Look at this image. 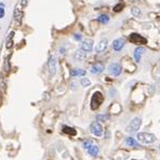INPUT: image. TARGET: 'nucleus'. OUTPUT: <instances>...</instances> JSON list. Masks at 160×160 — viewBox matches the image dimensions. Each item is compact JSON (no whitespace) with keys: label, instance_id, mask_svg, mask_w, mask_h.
<instances>
[{"label":"nucleus","instance_id":"obj_1","mask_svg":"<svg viewBox=\"0 0 160 160\" xmlns=\"http://www.w3.org/2000/svg\"><path fill=\"white\" fill-rule=\"evenodd\" d=\"M137 139L143 144H153L156 141V137L151 133L141 132V133H137Z\"/></svg>","mask_w":160,"mask_h":160},{"label":"nucleus","instance_id":"obj_2","mask_svg":"<svg viewBox=\"0 0 160 160\" xmlns=\"http://www.w3.org/2000/svg\"><path fill=\"white\" fill-rule=\"evenodd\" d=\"M103 101H104V98H103V95H102V93L96 91L94 94L92 95L91 104H90V105H91V108L93 110L98 109V107H100V105L103 103Z\"/></svg>","mask_w":160,"mask_h":160},{"label":"nucleus","instance_id":"obj_3","mask_svg":"<svg viewBox=\"0 0 160 160\" xmlns=\"http://www.w3.org/2000/svg\"><path fill=\"white\" fill-rule=\"evenodd\" d=\"M141 123H142V119L139 118V117L134 118L133 120H131V122L127 127V131L128 132H130V133L137 132V131L139 129V127H141Z\"/></svg>","mask_w":160,"mask_h":160},{"label":"nucleus","instance_id":"obj_4","mask_svg":"<svg viewBox=\"0 0 160 160\" xmlns=\"http://www.w3.org/2000/svg\"><path fill=\"white\" fill-rule=\"evenodd\" d=\"M90 131H91V133L93 134V135H95V137H102L104 132L102 125L98 121L91 123V126H90Z\"/></svg>","mask_w":160,"mask_h":160},{"label":"nucleus","instance_id":"obj_5","mask_svg":"<svg viewBox=\"0 0 160 160\" xmlns=\"http://www.w3.org/2000/svg\"><path fill=\"white\" fill-rule=\"evenodd\" d=\"M129 39H130V41L132 43H135V45H145V43H147V40L141 35H139V34H131Z\"/></svg>","mask_w":160,"mask_h":160},{"label":"nucleus","instance_id":"obj_6","mask_svg":"<svg viewBox=\"0 0 160 160\" xmlns=\"http://www.w3.org/2000/svg\"><path fill=\"white\" fill-rule=\"evenodd\" d=\"M108 70H109V73L113 76H119V75L121 74L122 71V67L120 64H117V63H114V64H112V65L109 66V68H108Z\"/></svg>","mask_w":160,"mask_h":160},{"label":"nucleus","instance_id":"obj_7","mask_svg":"<svg viewBox=\"0 0 160 160\" xmlns=\"http://www.w3.org/2000/svg\"><path fill=\"white\" fill-rule=\"evenodd\" d=\"M93 49V40L92 39H86L81 43V50L84 52H90Z\"/></svg>","mask_w":160,"mask_h":160},{"label":"nucleus","instance_id":"obj_8","mask_svg":"<svg viewBox=\"0 0 160 160\" xmlns=\"http://www.w3.org/2000/svg\"><path fill=\"white\" fill-rule=\"evenodd\" d=\"M48 66H49V71H50L51 75H54L57 73V59L54 57H51L49 59V62H48Z\"/></svg>","mask_w":160,"mask_h":160},{"label":"nucleus","instance_id":"obj_9","mask_svg":"<svg viewBox=\"0 0 160 160\" xmlns=\"http://www.w3.org/2000/svg\"><path fill=\"white\" fill-rule=\"evenodd\" d=\"M125 43H126V40L123 38H119V39H116L115 41L113 42V48L115 51H121L122 48L125 47Z\"/></svg>","mask_w":160,"mask_h":160},{"label":"nucleus","instance_id":"obj_10","mask_svg":"<svg viewBox=\"0 0 160 160\" xmlns=\"http://www.w3.org/2000/svg\"><path fill=\"white\" fill-rule=\"evenodd\" d=\"M107 46H108V41H107L106 39H102L101 41L96 45V47H95V51L98 53H102V52H104V51L106 50Z\"/></svg>","mask_w":160,"mask_h":160},{"label":"nucleus","instance_id":"obj_11","mask_svg":"<svg viewBox=\"0 0 160 160\" xmlns=\"http://www.w3.org/2000/svg\"><path fill=\"white\" fill-rule=\"evenodd\" d=\"M74 57H75V59H77V61H83V59H86V57H87V52H84V51H82L81 49H80V50L75 52Z\"/></svg>","mask_w":160,"mask_h":160},{"label":"nucleus","instance_id":"obj_12","mask_svg":"<svg viewBox=\"0 0 160 160\" xmlns=\"http://www.w3.org/2000/svg\"><path fill=\"white\" fill-rule=\"evenodd\" d=\"M144 52H145V49L142 47L135 49V51H134V59H135V61H137V63L141 61V57H142V54L144 53Z\"/></svg>","mask_w":160,"mask_h":160},{"label":"nucleus","instance_id":"obj_13","mask_svg":"<svg viewBox=\"0 0 160 160\" xmlns=\"http://www.w3.org/2000/svg\"><path fill=\"white\" fill-rule=\"evenodd\" d=\"M104 70V65L103 64H95L91 67V73L92 74H101Z\"/></svg>","mask_w":160,"mask_h":160},{"label":"nucleus","instance_id":"obj_14","mask_svg":"<svg viewBox=\"0 0 160 160\" xmlns=\"http://www.w3.org/2000/svg\"><path fill=\"white\" fill-rule=\"evenodd\" d=\"M125 143H126V145L130 146V147H139V144L133 139V137H127V139H125Z\"/></svg>","mask_w":160,"mask_h":160},{"label":"nucleus","instance_id":"obj_15","mask_svg":"<svg viewBox=\"0 0 160 160\" xmlns=\"http://www.w3.org/2000/svg\"><path fill=\"white\" fill-rule=\"evenodd\" d=\"M70 75L73 77H78V76H84L86 75V70L81 68H75L70 71Z\"/></svg>","mask_w":160,"mask_h":160},{"label":"nucleus","instance_id":"obj_16","mask_svg":"<svg viewBox=\"0 0 160 160\" xmlns=\"http://www.w3.org/2000/svg\"><path fill=\"white\" fill-rule=\"evenodd\" d=\"M63 132L65 134H68V135H76V133H77L74 128H70L68 126H64L63 127Z\"/></svg>","mask_w":160,"mask_h":160},{"label":"nucleus","instance_id":"obj_17","mask_svg":"<svg viewBox=\"0 0 160 160\" xmlns=\"http://www.w3.org/2000/svg\"><path fill=\"white\" fill-rule=\"evenodd\" d=\"M98 151H100V150H98V147L96 145H92L91 147L88 149V153H89V155H91V156H93V157L98 156Z\"/></svg>","mask_w":160,"mask_h":160},{"label":"nucleus","instance_id":"obj_18","mask_svg":"<svg viewBox=\"0 0 160 160\" xmlns=\"http://www.w3.org/2000/svg\"><path fill=\"white\" fill-rule=\"evenodd\" d=\"M108 21H109V18H108V15H106V14H103L98 18V22H101V23H103V24L108 23Z\"/></svg>","mask_w":160,"mask_h":160},{"label":"nucleus","instance_id":"obj_19","mask_svg":"<svg viewBox=\"0 0 160 160\" xmlns=\"http://www.w3.org/2000/svg\"><path fill=\"white\" fill-rule=\"evenodd\" d=\"M83 147H84V148H87V149H89L90 147H91L92 145H94V144H93V141H91V139H87V141H84V142H83Z\"/></svg>","mask_w":160,"mask_h":160},{"label":"nucleus","instance_id":"obj_20","mask_svg":"<svg viewBox=\"0 0 160 160\" xmlns=\"http://www.w3.org/2000/svg\"><path fill=\"white\" fill-rule=\"evenodd\" d=\"M80 83H81L82 87H89L90 84H91V82H90V80L88 79V78H82L81 81H80Z\"/></svg>","mask_w":160,"mask_h":160},{"label":"nucleus","instance_id":"obj_21","mask_svg":"<svg viewBox=\"0 0 160 160\" xmlns=\"http://www.w3.org/2000/svg\"><path fill=\"white\" fill-rule=\"evenodd\" d=\"M131 12H132V14H133L134 16H137V18H139V15H141V10H139V8H137V7H134V8H132Z\"/></svg>","mask_w":160,"mask_h":160},{"label":"nucleus","instance_id":"obj_22","mask_svg":"<svg viewBox=\"0 0 160 160\" xmlns=\"http://www.w3.org/2000/svg\"><path fill=\"white\" fill-rule=\"evenodd\" d=\"M107 120V116L106 115H98L96 116V121H106Z\"/></svg>","mask_w":160,"mask_h":160},{"label":"nucleus","instance_id":"obj_23","mask_svg":"<svg viewBox=\"0 0 160 160\" xmlns=\"http://www.w3.org/2000/svg\"><path fill=\"white\" fill-rule=\"evenodd\" d=\"M122 8H123V3H119V4H117V6H115V8H114V11L115 12H119L121 11Z\"/></svg>","mask_w":160,"mask_h":160},{"label":"nucleus","instance_id":"obj_24","mask_svg":"<svg viewBox=\"0 0 160 160\" xmlns=\"http://www.w3.org/2000/svg\"><path fill=\"white\" fill-rule=\"evenodd\" d=\"M3 16H4V9L0 8V18H2Z\"/></svg>","mask_w":160,"mask_h":160},{"label":"nucleus","instance_id":"obj_25","mask_svg":"<svg viewBox=\"0 0 160 160\" xmlns=\"http://www.w3.org/2000/svg\"><path fill=\"white\" fill-rule=\"evenodd\" d=\"M75 39H76V40H81V36L76 34V35H75Z\"/></svg>","mask_w":160,"mask_h":160},{"label":"nucleus","instance_id":"obj_26","mask_svg":"<svg viewBox=\"0 0 160 160\" xmlns=\"http://www.w3.org/2000/svg\"><path fill=\"white\" fill-rule=\"evenodd\" d=\"M159 148H160V145H159Z\"/></svg>","mask_w":160,"mask_h":160}]
</instances>
